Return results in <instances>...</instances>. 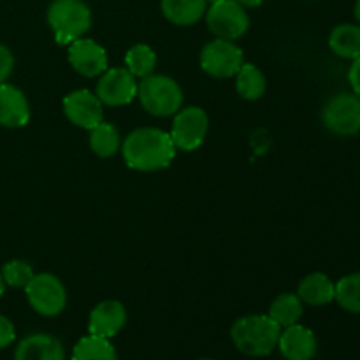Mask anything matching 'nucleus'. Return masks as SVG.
<instances>
[{
  "label": "nucleus",
  "mask_w": 360,
  "mask_h": 360,
  "mask_svg": "<svg viewBox=\"0 0 360 360\" xmlns=\"http://www.w3.org/2000/svg\"><path fill=\"white\" fill-rule=\"evenodd\" d=\"M123 160L134 171L153 172L169 167L176 155L171 134L155 127H143L125 137L122 144Z\"/></svg>",
  "instance_id": "nucleus-1"
},
{
  "label": "nucleus",
  "mask_w": 360,
  "mask_h": 360,
  "mask_svg": "<svg viewBox=\"0 0 360 360\" xmlns=\"http://www.w3.org/2000/svg\"><path fill=\"white\" fill-rule=\"evenodd\" d=\"M281 327L269 315H248L232 326L231 338L241 354L267 357L278 348Z\"/></svg>",
  "instance_id": "nucleus-2"
},
{
  "label": "nucleus",
  "mask_w": 360,
  "mask_h": 360,
  "mask_svg": "<svg viewBox=\"0 0 360 360\" xmlns=\"http://www.w3.org/2000/svg\"><path fill=\"white\" fill-rule=\"evenodd\" d=\"M46 16L60 46L77 41L91 27V11L84 0H53Z\"/></svg>",
  "instance_id": "nucleus-3"
},
{
  "label": "nucleus",
  "mask_w": 360,
  "mask_h": 360,
  "mask_svg": "<svg viewBox=\"0 0 360 360\" xmlns=\"http://www.w3.org/2000/svg\"><path fill=\"white\" fill-rule=\"evenodd\" d=\"M141 105L150 115L164 118L176 115L183 105V90L172 77L164 74H150L137 84Z\"/></svg>",
  "instance_id": "nucleus-4"
},
{
  "label": "nucleus",
  "mask_w": 360,
  "mask_h": 360,
  "mask_svg": "<svg viewBox=\"0 0 360 360\" xmlns=\"http://www.w3.org/2000/svg\"><path fill=\"white\" fill-rule=\"evenodd\" d=\"M207 28L218 39L236 41L243 37L250 28V16L236 0H214L210 4L206 14Z\"/></svg>",
  "instance_id": "nucleus-5"
},
{
  "label": "nucleus",
  "mask_w": 360,
  "mask_h": 360,
  "mask_svg": "<svg viewBox=\"0 0 360 360\" xmlns=\"http://www.w3.org/2000/svg\"><path fill=\"white\" fill-rule=\"evenodd\" d=\"M25 292L34 311L42 316L60 315L67 306V290L55 274H35Z\"/></svg>",
  "instance_id": "nucleus-6"
},
{
  "label": "nucleus",
  "mask_w": 360,
  "mask_h": 360,
  "mask_svg": "<svg viewBox=\"0 0 360 360\" xmlns=\"http://www.w3.org/2000/svg\"><path fill=\"white\" fill-rule=\"evenodd\" d=\"M322 122L336 136H355L360 132V97L355 94H338L327 101Z\"/></svg>",
  "instance_id": "nucleus-7"
},
{
  "label": "nucleus",
  "mask_w": 360,
  "mask_h": 360,
  "mask_svg": "<svg viewBox=\"0 0 360 360\" xmlns=\"http://www.w3.org/2000/svg\"><path fill=\"white\" fill-rule=\"evenodd\" d=\"M245 63L243 49L234 41L214 39L207 42L200 51V67L213 77H234Z\"/></svg>",
  "instance_id": "nucleus-8"
},
{
  "label": "nucleus",
  "mask_w": 360,
  "mask_h": 360,
  "mask_svg": "<svg viewBox=\"0 0 360 360\" xmlns=\"http://www.w3.org/2000/svg\"><path fill=\"white\" fill-rule=\"evenodd\" d=\"M207 129H210L207 112L202 108L192 105V108L179 109L176 112L171 137L174 141L176 148L183 151H193L204 143L207 136Z\"/></svg>",
  "instance_id": "nucleus-9"
},
{
  "label": "nucleus",
  "mask_w": 360,
  "mask_h": 360,
  "mask_svg": "<svg viewBox=\"0 0 360 360\" xmlns=\"http://www.w3.org/2000/svg\"><path fill=\"white\" fill-rule=\"evenodd\" d=\"M95 95L102 104L111 108L130 104L137 95V81L127 67L108 69L98 79Z\"/></svg>",
  "instance_id": "nucleus-10"
},
{
  "label": "nucleus",
  "mask_w": 360,
  "mask_h": 360,
  "mask_svg": "<svg viewBox=\"0 0 360 360\" xmlns=\"http://www.w3.org/2000/svg\"><path fill=\"white\" fill-rule=\"evenodd\" d=\"M63 112L67 120L81 129L91 130L104 122V104L90 90L70 91L63 98Z\"/></svg>",
  "instance_id": "nucleus-11"
},
{
  "label": "nucleus",
  "mask_w": 360,
  "mask_h": 360,
  "mask_svg": "<svg viewBox=\"0 0 360 360\" xmlns=\"http://www.w3.org/2000/svg\"><path fill=\"white\" fill-rule=\"evenodd\" d=\"M69 63L81 76H101L108 70V53L94 39L81 37L69 44Z\"/></svg>",
  "instance_id": "nucleus-12"
},
{
  "label": "nucleus",
  "mask_w": 360,
  "mask_h": 360,
  "mask_svg": "<svg viewBox=\"0 0 360 360\" xmlns=\"http://www.w3.org/2000/svg\"><path fill=\"white\" fill-rule=\"evenodd\" d=\"M127 323V309L120 301H104L95 306L88 319V330L98 338L111 340Z\"/></svg>",
  "instance_id": "nucleus-13"
},
{
  "label": "nucleus",
  "mask_w": 360,
  "mask_h": 360,
  "mask_svg": "<svg viewBox=\"0 0 360 360\" xmlns=\"http://www.w3.org/2000/svg\"><path fill=\"white\" fill-rule=\"evenodd\" d=\"M30 120V104L23 91L9 83L0 84V125L7 129L25 127Z\"/></svg>",
  "instance_id": "nucleus-14"
},
{
  "label": "nucleus",
  "mask_w": 360,
  "mask_h": 360,
  "mask_svg": "<svg viewBox=\"0 0 360 360\" xmlns=\"http://www.w3.org/2000/svg\"><path fill=\"white\" fill-rule=\"evenodd\" d=\"M278 348L287 360H311L316 355V338L311 329L294 323L281 330Z\"/></svg>",
  "instance_id": "nucleus-15"
},
{
  "label": "nucleus",
  "mask_w": 360,
  "mask_h": 360,
  "mask_svg": "<svg viewBox=\"0 0 360 360\" xmlns=\"http://www.w3.org/2000/svg\"><path fill=\"white\" fill-rule=\"evenodd\" d=\"M14 360H65L62 341L49 334H30L20 341Z\"/></svg>",
  "instance_id": "nucleus-16"
},
{
  "label": "nucleus",
  "mask_w": 360,
  "mask_h": 360,
  "mask_svg": "<svg viewBox=\"0 0 360 360\" xmlns=\"http://www.w3.org/2000/svg\"><path fill=\"white\" fill-rule=\"evenodd\" d=\"M162 14L165 20L178 27H190L204 18L207 11V0H162Z\"/></svg>",
  "instance_id": "nucleus-17"
},
{
  "label": "nucleus",
  "mask_w": 360,
  "mask_h": 360,
  "mask_svg": "<svg viewBox=\"0 0 360 360\" xmlns=\"http://www.w3.org/2000/svg\"><path fill=\"white\" fill-rule=\"evenodd\" d=\"M334 292H336V283H333L327 274L311 273L302 278L299 283L297 295L302 304L309 306H326L334 301Z\"/></svg>",
  "instance_id": "nucleus-18"
},
{
  "label": "nucleus",
  "mask_w": 360,
  "mask_h": 360,
  "mask_svg": "<svg viewBox=\"0 0 360 360\" xmlns=\"http://www.w3.org/2000/svg\"><path fill=\"white\" fill-rule=\"evenodd\" d=\"M329 48L341 58L355 60L360 56V25L341 23L329 35Z\"/></svg>",
  "instance_id": "nucleus-19"
},
{
  "label": "nucleus",
  "mask_w": 360,
  "mask_h": 360,
  "mask_svg": "<svg viewBox=\"0 0 360 360\" xmlns=\"http://www.w3.org/2000/svg\"><path fill=\"white\" fill-rule=\"evenodd\" d=\"M266 76L253 63H243L236 74V90L246 101H257L266 91Z\"/></svg>",
  "instance_id": "nucleus-20"
},
{
  "label": "nucleus",
  "mask_w": 360,
  "mask_h": 360,
  "mask_svg": "<svg viewBox=\"0 0 360 360\" xmlns=\"http://www.w3.org/2000/svg\"><path fill=\"white\" fill-rule=\"evenodd\" d=\"M90 148L95 155L109 158L118 153L122 148V137L118 129L112 123L101 122L95 129L90 130Z\"/></svg>",
  "instance_id": "nucleus-21"
},
{
  "label": "nucleus",
  "mask_w": 360,
  "mask_h": 360,
  "mask_svg": "<svg viewBox=\"0 0 360 360\" xmlns=\"http://www.w3.org/2000/svg\"><path fill=\"white\" fill-rule=\"evenodd\" d=\"M72 360H118V357L109 340L90 334L77 341L72 350Z\"/></svg>",
  "instance_id": "nucleus-22"
},
{
  "label": "nucleus",
  "mask_w": 360,
  "mask_h": 360,
  "mask_svg": "<svg viewBox=\"0 0 360 360\" xmlns=\"http://www.w3.org/2000/svg\"><path fill=\"white\" fill-rule=\"evenodd\" d=\"M269 316L281 329L294 326L302 316V301L299 299L297 294L278 295L273 301V304H271Z\"/></svg>",
  "instance_id": "nucleus-23"
},
{
  "label": "nucleus",
  "mask_w": 360,
  "mask_h": 360,
  "mask_svg": "<svg viewBox=\"0 0 360 360\" xmlns=\"http://www.w3.org/2000/svg\"><path fill=\"white\" fill-rule=\"evenodd\" d=\"M125 65L134 74V77L143 79V77L153 74L155 67H157V55L148 44H136L127 51Z\"/></svg>",
  "instance_id": "nucleus-24"
},
{
  "label": "nucleus",
  "mask_w": 360,
  "mask_h": 360,
  "mask_svg": "<svg viewBox=\"0 0 360 360\" xmlns=\"http://www.w3.org/2000/svg\"><path fill=\"white\" fill-rule=\"evenodd\" d=\"M334 301L350 313H360V273L343 276L336 283Z\"/></svg>",
  "instance_id": "nucleus-25"
},
{
  "label": "nucleus",
  "mask_w": 360,
  "mask_h": 360,
  "mask_svg": "<svg viewBox=\"0 0 360 360\" xmlns=\"http://www.w3.org/2000/svg\"><path fill=\"white\" fill-rule=\"evenodd\" d=\"M34 276L35 273L30 264L23 262V260H11L2 267V278L9 287L25 288Z\"/></svg>",
  "instance_id": "nucleus-26"
},
{
  "label": "nucleus",
  "mask_w": 360,
  "mask_h": 360,
  "mask_svg": "<svg viewBox=\"0 0 360 360\" xmlns=\"http://www.w3.org/2000/svg\"><path fill=\"white\" fill-rule=\"evenodd\" d=\"M14 67V56L7 46L0 44V84L6 83Z\"/></svg>",
  "instance_id": "nucleus-27"
},
{
  "label": "nucleus",
  "mask_w": 360,
  "mask_h": 360,
  "mask_svg": "<svg viewBox=\"0 0 360 360\" xmlns=\"http://www.w3.org/2000/svg\"><path fill=\"white\" fill-rule=\"evenodd\" d=\"M14 340H16V330L13 322L7 316L0 315V350L9 347Z\"/></svg>",
  "instance_id": "nucleus-28"
},
{
  "label": "nucleus",
  "mask_w": 360,
  "mask_h": 360,
  "mask_svg": "<svg viewBox=\"0 0 360 360\" xmlns=\"http://www.w3.org/2000/svg\"><path fill=\"white\" fill-rule=\"evenodd\" d=\"M348 81H350L354 94L360 97V56H357L354 63H352L350 72H348Z\"/></svg>",
  "instance_id": "nucleus-29"
},
{
  "label": "nucleus",
  "mask_w": 360,
  "mask_h": 360,
  "mask_svg": "<svg viewBox=\"0 0 360 360\" xmlns=\"http://www.w3.org/2000/svg\"><path fill=\"white\" fill-rule=\"evenodd\" d=\"M236 2H238L239 6L245 7V9H248V7H259V6H262V4L266 2V0H236Z\"/></svg>",
  "instance_id": "nucleus-30"
},
{
  "label": "nucleus",
  "mask_w": 360,
  "mask_h": 360,
  "mask_svg": "<svg viewBox=\"0 0 360 360\" xmlns=\"http://www.w3.org/2000/svg\"><path fill=\"white\" fill-rule=\"evenodd\" d=\"M354 14H355V20H357V23L360 25V0H357V2H355Z\"/></svg>",
  "instance_id": "nucleus-31"
},
{
  "label": "nucleus",
  "mask_w": 360,
  "mask_h": 360,
  "mask_svg": "<svg viewBox=\"0 0 360 360\" xmlns=\"http://www.w3.org/2000/svg\"><path fill=\"white\" fill-rule=\"evenodd\" d=\"M4 292H6V281H4L2 274H0V297L4 295Z\"/></svg>",
  "instance_id": "nucleus-32"
},
{
  "label": "nucleus",
  "mask_w": 360,
  "mask_h": 360,
  "mask_svg": "<svg viewBox=\"0 0 360 360\" xmlns=\"http://www.w3.org/2000/svg\"><path fill=\"white\" fill-rule=\"evenodd\" d=\"M207 2H210V4H211V2H214V0H207Z\"/></svg>",
  "instance_id": "nucleus-33"
},
{
  "label": "nucleus",
  "mask_w": 360,
  "mask_h": 360,
  "mask_svg": "<svg viewBox=\"0 0 360 360\" xmlns=\"http://www.w3.org/2000/svg\"><path fill=\"white\" fill-rule=\"evenodd\" d=\"M200 360H211V359H200Z\"/></svg>",
  "instance_id": "nucleus-34"
}]
</instances>
